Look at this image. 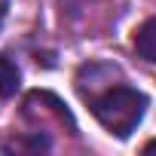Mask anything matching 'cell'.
I'll return each mask as SVG.
<instances>
[{
	"label": "cell",
	"instance_id": "3",
	"mask_svg": "<svg viewBox=\"0 0 156 156\" xmlns=\"http://www.w3.org/2000/svg\"><path fill=\"white\" fill-rule=\"evenodd\" d=\"M19 67L6 58V55H0V101L3 98H12L16 89H19Z\"/></svg>",
	"mask_w": 156,
	"mask_h": 156
},
{
	"label": "cell",
	"instance_id": "4",
	"mask_svg": "<svg viewBox=\"0 0 156 156\" xmlns=\"http://www.w3.org/2000/svg\"><path fill=\"white\" fill-rule=\"evenodd\" d=\"M144 153H156V141H150V144L144 147Z\"/></svg>",
	"mask_w": 156,
	"mask_h": 156
},
{
	"label": "cell",
	"instance_id": "2",
	"mask_svg": "<svg viewBox=\"0 0 156 156\" xmlns=\"http://www.w3.org/2000/svg\"><path fill=\"white\" fill-rule=\"evenodd\" d=\"M135 52L144 61H156V16L147 19L138 31H135Z\"/></svg>",
	"mask_w": 156,
	"mask_h": 156
},
{
	"label": "cell",
	"instance_id": "1",
	"mask_svg": "<svg viewBox=\"0 0 156 156\" xmlns=\"http://www.w3.org/2000/svg\"><path fill=\"white\" fill-rule=\"evenodd\" d=\"M86 98H89L95 119L116 138H129L138 129V122L144 119V110H147V95L132 89V86H122V83L104 86L101 92L86 95Z\"/></svg>",
	"mask_w": 156,
	"mask_h": 156
}]
</instances>
